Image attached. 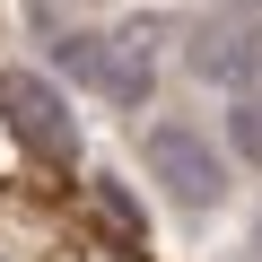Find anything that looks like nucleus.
Here are the masks:
<instances>
[{
	"mask_svg": "<svg viewBox=\"0 0 262 262\" xmlns=\"http://www.w3.org/2000/svg\"><path fill=\"white\" fill-rule=\"evenodd\" d=\"M0 114H9V131H18L44 166H70V158H79V114L61 105L53 79H35V70H0Z\"/></svg>",
	"mask_w": 262,
	"mask_h": 262,
	"instance_id": "f257e3e1",
	"label": "nucleus"
},
{
	"mask_svg": "<svg viewBox=\"0 0 262 262\" xmlns=\"http://www.w3.org/2000/svg\"><path fill=\"white\" fill-rule=\"evenodd\" d=\"M140 158H149V175H158V184H166L184 210H219V201H227V166H219V149L201 140L192 122L149 131V149H140Z\"/></svg>",
	"mask_w": 262,
	"mask_h": 262,
	"instance_id": "f03ea898",
	"label": "nucleus"
},
{
	"mask_svg": "<svg viewBox=\"0 0 262 262\" xmlns=\"http://www.w3.org/2000/svg\"><path fill=\"white\" fill-rule=\"evenodd\" d=\"M184 61H192V79H210V88H245V79H262V27H253L245 9H227V18H210V27L184 35Z\"/></svg>",
	"mask_w": 262,
	"mask_h": 262,
	"instance_id": "7ed1b4c3",
	"label": "nucleus"
},
{
	"mask_svg": "<svg viewBox=\"0 0 262 262\" xmlns=\"http://www.w3.org/2000/svg\"><path fill=\"white\" fill-rule=\"evenodd\" d=\"M166 35H175V27H166L158 9H140V18L114 35V79H105V96H114L122 114L158 96V53H166Z\"/></svg>",
	"mask_w": 262,
	"mask_h": 262,
	"instance_id": "20e7f679",
	"label": "nucleus"
},
{
	"mask_svg": "<svg viewBox=\"0 0 262 262\" xmlns=\"http://www.w3.org/2000/svg\"><path fill=\"white\" fill-rule=\"evenodd\" d=\"M53 70H61V79H88V88L105 96V79H114V35H53Z\"/></svg>",
	"mask_w": 262,
	"mask_h": 262,
	"instance_id": "39448f33",
	"label": "nucleus"
},
{
	"mask_svg": "<svg viewBox=\"0 0 262 262\" xmlns=\"http://www.w3.org/2000/svg\"><path fill=\"white\" fill-rule=\"evenodd\" d=\"M227 140H236L245 166H262V96H236L227 105Z\"/></svg>",
	"mask_w": 262,
	"mask_h": 262,
	"instance_id": "423d86ee",
	"label": "nucleus"
},
{
	"mask_svg": "<svg viewBox=\"0 0 262 262\" xmlns=\"http://www.w3.org/2000/svg\"><path fill=\"white\" fill-rule=\"evenodd\" d=\"M96 210H105V219L122 227V245H140V201H131V192H122L114 175H96Z\"/></svg>",
	"mask_w": 262,
	"mask_h": 262,
	"instance_id": "0eeeda50",
	"label": "nucleus"
},
{
	"mask_svg": "<svg viewBox=\"0 0 262 262\" xmlns=\"http://www.w3.org/2000/svg\"><path fill=\"white\" fill-rule=\"evenodd\" d=\"M227 9H262V0H227Z\"/></svg>",
	"mask_w": 262,
	"mask_h": 262,
	"instance_id": "6e6552de",
	"label": "nucleus"
},
{
	"mask_svg": "<svg viewBox=\"0 0 262 262\" xmlns=\"http://www.w3.org/2000/svg\"><path fill=\"white\" fill-rule=\"evenodd\" d=\"M253 253H262V227H253Z\"/></svg>",
	"mask_w": 262,
	"mask_h": 262,
	"instance_id": "1a4fd4ad",
	"label": "nucleus"
}]
</instances>
